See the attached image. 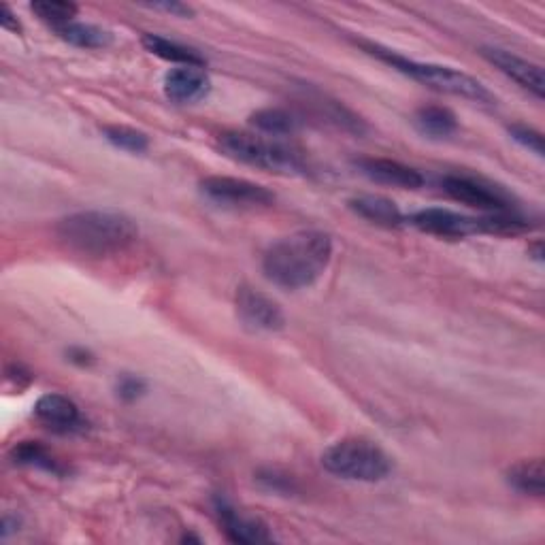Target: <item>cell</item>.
I'll use <instances>...</instances> for the list:
<instances>
[{"label": "cell", "mask_w": 545, "mask_h": 545, "mask_svg": "<svg viewBox=\"0 0 545 545\" xmlns=\"http://www.w3.org/2000/svg\"><path fill=\"white\" fill-rule=\"evenodd\" d=\"M333 260V239L322 230H299L273 243L262 258L264 277L284 290H303L318 282Z\"/></svg>", "instance_id": "6da1fadb"}, {"label": "cell", "mask_w": 545, "mask_h": 545, "mask_svg": "<svg viewBox=\"0 0 545 545\" xmlns=\"http://www.w3.org/2000/svg\"><path fill=\"white\" fill-rule=\"evenodd\" d=\"M56 233L79 254L109 256L128 250L139 237V226L122 211L90 209L60 220Z\"/></svg>", "instance_id": "7a4b0ae2"}, {"label": "cell", "mask_w": 545, "mask_h": 545, "mask_svg": "<svg viewBox=\"0 0 545 545\" xmlns=\"http://www.w3.org/2000/svg\"><path fill=\"white\" fill-rule=\"evenodd\" d=\"M358 43L369 56L390 64L394 71L411 77L414 81H418V84L431 88L435 92L460 96L475 103H488V105L494 103V94L482 84L480 79H475L473 75L465 71H458V69H452V66H443V64L411 60L399 52H394V49H386L377 43H369V41H358Z\"/></svg>", "instance_id": "3957f363"}, {"label": "cell", "mask_w": 545, "mask_h": 545, "mask_svg": "<svg viewBox=\"0 0 545 545\" xmlns=\"http://www.w3.org/2000/svg\"><path fill=\"white\" fill-rule=\"evenodd\" d=\"M218 143L228 158L260 171L301 175L307 169L303 152L284 139L252 135V132H224Z\"/></svg>", "instance_id": "277c9868"}, {"label": "cell", "mask_w": 545, "mask_h": 545, "mask_svg": "<svg viewBox=\"0 0 545 545\" xmlns=\"http://www.w3.org/2000/svg\"><path fill=\"white\" fill-rule=\"evenodd\" d=\"M322 467L341 480L375 484L382 482L392 471L390 456L369 439H341L326 448Z\"/></svg>", "instance_id": "5b68a950"}, {"label": "cell", "mask_w": 545, "mask_h": 545, "mask_svg": "<svg viewBox=\"0 0 545 545\" xmlns=\"http://www.w3.org/2000/svg\"><path fill=\"white\" fill-rule=\"evenodd\" d=\"M441 188L454 201L480 209L484 213L516 211V198L505 188L492 184L488 179L473 175H445Z\"/></svg>", "instance_id": "8992f818"}, {"label": "cell", "mask_w": 545, "mask_h": 545, "mask_svg": "<svg viewBox=\"0 0 545 545\" xmlns=\"http://www.w3.org/2000/svg\"><path fill=\"white\" fill-rule=\"evenodd\" d=\"M198 188H201L207 201L226 209H260L275 203V194L269 188L241 177H205Z\"/></svg>", "instance_id": "52a82bcc"}, {"label": "cell", "mask_w": 545, "mask_h": 545, "mask_svg": "<svg viewBox=\"0 0 545 545\" xmlns=\"http://www.w3.org/2000/svg\"><path fill=\"white\" fill-rule=\"evenodd\" d=\"M411 226L433 237L443 239H465L471 235H490L488 216L473 218L465 213H456L452 209H420L407 218Z\"/></svg>", "instance_id": "ba28073f"}, {"label": "cell", "mask_w": 545, "mask_h": 545, "mask_svg": "<svg viewBox=\"0 0 545 545\" xmlns=\"http://www.w3.org/2000/svg\"><path fill=\"white\" fill-rule=\"evenodd\" d=\"M235 307L239 320L256 333H277L286 326L282 307L256 288L241 286L235 296Z\"/></svg>", "instance_id": "9c48e42d"}, {"label": "cell", "mask_w": 545, "mask_h": 545, "mask_svg": "<svg viewBox=\"0 0 545 545\" xmlns=\"http://www.w3.org/2000/svg\"><path fill=\"white\" fill-rule=\"evenodd\" d=\"M35 418L56 435H75L86 428L77 403L58 392L41 396L35 405Z\"/></svg>", "instance_id": "30bf717a"}, {"label": "cell", "mask_w": 545, "mask_h": 545, "mask_svg": "<svg viewBox=\"0 0 545 545\" xmlns=\"http://www.w3.org/2000/svg\"><path fill=\"white\" fill-rule=\"evenodd\" d=\"M482 56L497 66V69L507 75L509 79H514L518 86H522L524 90H528L531 94H535L537 98H543L545 92V77H543V69L539 64L526 60L522 56H516L507 52V49L501 47H484Z\"/></svg>", "instance_id": "8fae6325"}, {"label": "cell", "mask_w": 545, "mask_h": 545, "mask_svg": "<svg viewBox=\"0 0 545 545\" xmlns=\"http://www.w3.org/2000/svg\"><path fill=\"white\" fill-rule=\"evenodd\" d=\"M211 92V79L205 66H175L164 75V94L173 103L190 105L207 98Z\"/></svg>", "instance_id": "7c38bea8"}, {"label": "cell", "mask_w": 545, "mask_h": 545, "mask_svg": "<svg viewBox=\"0 0 545 545\" xmlns=\"http://www.w3.org/2000/svg\"><path fill=\"white\" fill-rule=\"evenodd\" d=\"M356 167L375 184L392 186L401 190H418L424 186V175L414 167L390 158H360Z\"/></svg>", "instance_id": "4fadbf2b"}, {"label": "cell", "mask_w": 545, "mask_h": 545, "mask_svg": "<svg viewBox=\"0 0 545 545\" xmlns=\"http://www.w3.org/2000/svg\"><path fill=\"white\" fill-rule=\"evenodd\" d=\"M216 511H218L220 524L224 528V535L233 543L256 545V543H271L273 541V533L269 531L267 524L258 518L239 514V511L230 507L226 501H218Z\"/></svg>", "instance_id": "5bb4252c"}, {"label": "cell", "mask_w": 545, "mask_h": 545, "mask_svg": "<svg viewBox=\"0 0 545 545\" xmlns=\"http://www.w3.org/2000/svg\"><path fill=\"white\" fill-rule=\"evenodd\" d=\"M350 207L360 218H365L371 224L384 226V228H399L407 218L394 201L379 194H362L350 201Z\"/></svg>", "instance_id": "9a60e30c"}, {"label": "cell", "mask_w": 545, "mask_h": 545, "mask_svg": "<svg viewBox=\"0 0 545 545\" xmlns=\"http://www.w3.org/2000/svg\"><path fill=\"white\" fill-rule=\"evenodd\" d=\"M250 124L256 130H260L262 135L284 139V137H292L294 132H299L301 118L288 109H282V107H267V109H258L256 113H252Z\"/></svg>", "instance_id": "2e32d148"}, {"label": "cell", "mask_w": 545, "mask_h": 545, "mask_svg": "<svg viewBox=\"0 0 545 545\" xmlns=\"http://www.w3.org/2000/svg\"><path fill=\"white\" fill-rule=\"evenodd\" d=\"M507 484L522 494H528V497L541 499L545 492L543 460L528 458L516 462V465L507 471Z\"/></svg>", "instance_id": "e0dca14e"}, {"label": "cell", "mask_w": 545, "mask_h": 545, "mask_svg": "<svg viewBox=\"0 0 545 545\" xmlns=\"http://www.w3.org/2000/svg\"><path fill=\"white\" fill-rule=\"evenodd\" d=\"M414 124L424 137H431V139L452 137L458 130V118L454 115V111L441 105L420 107L414 115Z\"/></svg>", "instance_id": "ac0fdd59"}, {"label": "cell", "mask_w": 545, "mask_h": 545, "mask_svg": "<svg viewBox=\"0 0 545 545\" xmlns=\"http://www.w3.org/2000/svg\"><path fill=\"white\" fill-rule=\"evenodd\" d=\"M141 43L152 56H158L162 60L177 64V66H205L203 56L198 52H194L192 47L181 45V43L171 41L167 37H160V35H152V32H147V35H143Z\"/></svg>", "instance_id": "d6986e66"}, {"label": "cell", "mask_w": 545, "mask_h": 545, "mask_svg": "<svg viewBox=\"0 0 545 545\" xmlns=\"http://www.w3.org/2000/svg\"><path fill=\"white\" fill-rule=\"evenodd\" d=\"M56 32L62 41L81 49H103L111 43V32L94 24L71 22L56 28Z\"/></svg>", "instance_id": "ffe728a7"}, {"label": "cell", "mask_w": 545, "mask_h": 545, "mask_svg": "<svg viewBox=\"0 0 545 545\" xmlns=\"http://www.w3.org/2000/svg\"><path fill=\"white\" fill-rule=\"evenodd\" d=\"M15 465H24V467H35V469H43L47 473L54 475H62L64 467L60 465V460H56L52 454H49L47 448L39 441H22L13 448L11 452Z\"/></svg>", "instance_id": "44dd1931"}, {"label": "cell", "mask_w": 545, "mask_h": 545, "mask_svg": "<svg viewBox=\"0 0 545 545\" xmlns=\"http://www.w3.org/2000/svg\"><path fill=\"white\" fill-rule=\"evenodd\" d=\"M30 11L45 24L52 26L54 30L75 22L79 7L75 3H66V0H37L30 5Z\"/></svg>", "instance_id": "7402d4cb"}, {"label": "cell", "mask_w": 545, "mask_h": 545, "mask_svg": "<svg viewBox=\"0 0 545 545\" xmlns=\"http://www.w3.org/2000/svg\"><path fill=\"white\" fill-rule=\"evenodd\" d=\"M103 135L113 147L128 154H143L150 147V139H147L145 132L130 126H105Z\"/></svg>", "instance_id": "603a6c76"}, {"label": "cell", "mask_w": 545, "mask_h": 545, "mask_svg": "<svg viewBox=\"0 0 545 545\" xmlns=\"http://www.w3.org/2000/svg\"><path fill=\"white\" fill-rule=\"evenodd\" d=\"M509 135L514 141H518L522 147H526L528 152L537 154L539 158H543L545 150H543V137L541 132H537L535 128L531 126H524V124H514L509 126Z\"/></svg>", "instance_id": "cb8c5ba5"}, {"label": "cell", "mask_w": 545, "mask_h": 545, "mask_svg": "<svg viewBox=\"0 0 545 545\" xmlns=\"http://www.w3.org/2000/svg\"><path fill=\"white\" fill-rule=\"evenodd\" d=\"M145 390H147V384L143 382L141 377H137V375H122L120 377L118 396L122 401H126V403L137 401L145 394Z\"/></svg>", "instance_id": "d4e9b609"}, {"label": "cell", "mask_w": 545, "mask_h": 545, "mask_svg": "<svg viewBox=\"0 0 545 545\" xmlns=\"http://www.w3.org/2000/svg\"><path fill=\"white\" fill-rule=\"evenodd\" d=\"M150 7L152 9H160V11H167V13H173V15H177V18H190V15L194 13L192 7L181 5V3H154Z\"/></svg>", "instance_id": "484cf974"}, {"label": "cell", "mask_w": 545, "mask_h": 545, "mask_svg": "<svg viewBox=\"0 0 545 545\" xmlns=\"http://www.w3.org/2000/svg\"><path fill=\"white\" fill-rule=\"evenodd\" d=\"M0 26L9 32H22V24L15 18L9 5H3V9H0Z\"/></svg>", "instance_id": "4316f807"}, {"label": "cell", "mask_w": 545, "mask_h": 545, "mask_svg": "<svg viewBox=\"0 0 545 545\" xmlns=\"http://www.w3.org/2000/svg\"><path fill=\"white\" fill-rule=\"evenodd\" d=\"M20 528V520L18 518H11V516H5L3 518V531H0V537L7 539L11 533H15Z\"/></svg>", "instance_id": "83f0119b"}, {"label": "cell", "mask_w": 545, "mask_h": 545, "mask_svg": "<svg viewBox=\"0 0 545 545\" xmlns=\"http://www.w3.org/2000/svg\"><path fill=\"white\" fill-rule=\"evenodd\" d=\"M71 360L73 362H79V365H88V362H92V356L88 352H79L75 354V350L71 352Z\"/></svg>", "instance_id": "f1b7e54d"}, {"label": "cell", "mask_w": 545, "mask_h": 545, "mask_svg": "<svg viewBox=\"0 0 545 545\" xmlns=\"http://www.w3.org/2000/svg\"><path fill=\"white\" fill-rule=\"evenodd\" d=\"M531 252L535 254L533 258H535L537 262H543V245H541V241H537V243L531 247Z\"/></svg>", "instance_id": "f546056e"}]
</instances>
